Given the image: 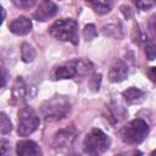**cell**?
I'll use <instances>...</instances> for the list:
<instances>
[{
	"instance_id": "cell-1",
	"label": "cell",
	"mask_w": 156,
	"mask_h": 156,
	"mask_svg": "<svg viewBox=\"0 0 156 156\" xmlns=\"http://www.w3.org/2000/svg\"><path fill=\"white\" fill-rule=\"evenodd\" d=\"M71 110V102L66 96L56 95L43 102L40 107L41 116L46 122H55L65 118Z\"/></svg>"
},
{
	"instance_id": "cell-2",
	"label": "cell",
	"mask_w": 156,
	"mask_h": 156,
	"mask_svg": "<svg viewBox=\"0 0 156 156\" xmlns=\"http://www.w3.org/2000/svg\"><path fill=\"white\" fill-rule=\"evenodd\" d=\"M49 33L57 40L78 44V23L71 18H62L51 24Z\"/></svg>"
},
{
	"instance_id": "cell-3",
	"label": "cell",
	"mask_w": 156,
	"mask_h": 156,
	"mask_svg": "<svg viewBox=\"0 0 156 156\" xmlns=\"http://www.w3.org/2000/svg\"><path fill=\"white\" fill-rule=\"evenodd\" d=\"M93 66L89 61L85 60H72L58 67H56L52 72V79H71L74 77H82L88 74L91 71Z\"/></svg>"
},
{
	"instance_id": "cell-4",
	"label": "cell",
	"mask_w": 156,
	"mask_h": 156,
	"mask_svg": "<svg viewBox=\"0 0 156 156\" xmlns=\"http://www.w3.org/2000/svg\"><path fill=\"white\" fill-rule=\"evenodd\" d=\"M149 134V126L145 121L136 118L127 123L121 130L122 140L128 145L140 144Z\"/></svg>"
},
{
	"instance_id": "cell-5",
	"label": "cell",
	"mask_w": 156,
	"mask_h": 156,
	"mask_svg": "<svg viewBox=\"0 0 156 156\" xmlns=\"http://www.w3.org/2000/svg\"><path fill=\"white\" fill-rule=\"evenodd\" d=\"M111 140L110 138L98 128L91 129L83 140V150L89 155H99L104 154L110 147Z\"/></svg>"
},
{
	"instance_id": "cell-6",
	"label": "cell",
	"mask_w": 156,
	"mask_h": 156,
	"mask_svg": "<svg viewBox=\"0 0 156 156\" xmlns=\"http://www.w3.org/2000/svg\"><path fill=\"white\" fill-rule=\"evenodd\" d=\"M39 123H40L39 116L35 113V111L32 107L24 106L18 111L17 132L21 136H27L32 134L39 127Z\"/></svg>"
},
{
	"instance_id": "cell-7",
	"label": "cell",
	"mask_w": 156,
	"mask_h": 156,
	"mask_svg": "<svg viewBox=\"0 0 156 156\" xmlns=\"http://www.w3.org/2000/svg\"><path fill=\"white\" fill-rule=\"evenodd\" d=\"M76 129L73 127H68L66 129L58 130L52 140V146L55 150H65L72 146L74 139H76Z\"/></svg>"
},
{
	"instance_id": "cell-8",
	"label": "cell",
	"mask_w": 156,
	"mask_h": 156,
	"mask_svg": "<svg viewBox=\"0 0 156 156\" xmlns=\"http://www.w3.org/2000/svg\"><path fill=\"white\" fill-rule=\"evenodd\" d=\"M56 12H57V6L55 2H52L51 0H43L37 7L33 17L39 22H45L51 17H54Z\"/></svg>"
},
{
	"instance_id": "cell-9",
	"label": "cell",
	"mask_w": 156,
	"mask_h": 156,
	"mask_svg": "<svg viewBox=\"0 0 156 156\" xmlns=\"http://www.w3.org/2000/svg\"><path fill=\"white\" fill-rule=\"evenodd\" d=\"M128 76V66L122 60H116L108 71V79L113 83L122 82Z\"/></svg>"
},
{
	"instance_id": "cell-10",
	"label": "cell",
	"mask_w": 156,
	"mask_h": 156,
	"mask_svg": "<svg viewBox=\"0 0 156 156\" xmlns=\"http://www.w3.org/2000/svg\"><path fill=\"white\" fill-rule=\"evenodd\" d=\"M16 152L20 156H40L41 151L37 143L32 140H21L16 145Z\"/></svg>"
},
{
	"instance_id": "cell-11",
	"label": "cell",
	"mask_w": 156,
	"mask_h": 156,
	"mask_svg": "<svg viewBox=\"0 0 156 156\" xmlns=\"http://www.w3.org/2000/svg\"><path fill=\"white\" fill-rule=\"evenodd\" d=\"M10 30L16 35H26L32 29V21L27 17H18L10 23Z\"/></svg>"
},
{
	"instance_id": "cell-12",
	"label": "cell",
	"mask_w": 156,
	"mask_h": 156,
	"mask_svg": "<svg viewBox=\"0 0 156 156\" xmlns=\"http://www.w3.org/2000/svg\"><path fill=\"white\" fill-rule=\"evenodd\" d=\"M27 93H28V89H27V84L26 82L18 77L15 83H13V87H12V90H11V94H12V104H18V102H22L26 96H27Z\"/></svg>"
},
{
	"instance_id": "cell-13",
	"label": "cell",
	"mask_w": 156,
	"mask_h": 156,
	"mask_svg": "<svg viewBox=\"0 0 156 156\" xmlns=\"http://www.w3.org/2000/svg\"><path fill=\"white\" fill-rule=\"evenodd\" d=\"M126 115H127V111L122 106H119L117 104L112 102V104L106 106V118L112 124H116V123L121 122L126 117Z\"/></svg>"
},
{
	"instance_id": "cell-14",
	"label": "cell",
	"mask_w": 156,
	"mask_h": 156,
	"mask_svg": "<svg viewBox=\"0 0 156 156\" xmlns=\"http://www.w3.org/2000/svg\"><path fill=\"white\" fill-rule=\"evenodd\" d=\"M122 96L124 98V100L128 102V104H135V102H140L144 96H145V93L135 87H130L128 89H126L123 93H122Z\"/></svg>"
},
{
	"instance_id": "cell-15",
	"label": "cell",
	"mask_w": 156,
	"mask_h": 156,
	"mask_svg": "<svg viewBox=\"0 0 156 156\" xmlns=\"http://www.w3.org/2000/svg\"><path fill=\"white\" fill-rule=\"evenodd\" d=\"M85 1L99 15H105V13L110 12L111 11V7H112L111 0H85Z\"/></svg>"
},
{
	"instance_id": "cell-16",
	"label": "cell",
	"mask_w": 156,
	"mask_h": 156,
	"mask_svg": "<svg viewBox=\"0 0 156 156\" xmlns=\"http://www.w3.org/2000/svg\"><path fill=\"white\" fill-rule=\"evenodd\" d=\"M21 56H22V60L24 62H32L35 57V51L32 48V45H29L27 43H23L22 49H21Z\"/></svg>"
},
{
	"instance_id": "cell-17",
	"label": "cell",
	"mask_w": 156,
	"mask_h": 156,
	"mask_svg": "<svg viewBox=\"0 0 156 156\" xmlns=\"http://www.w3.org/2000/svg\"><path fill=\"white\" fill-rule=\"evenodd\" d=\"M12 129V124H11V121L7 118V116L1 112L0 113V132L1 134H7L10 133Z\"/></svg>"
},
{
	"instance_id": "cell-18",
	"label": "cell",
	"mask_w": 156,
	"mask_h": 156,
	"mask_svg": "<svg viewBox=\"0 0 156 156\" xmlns=\"http://www.w3.org/2000/svg\"><path fill=\"white\" fill-rule=\"evenodd\" d=\"M134 4L140 10H149L156 6V0H134Z\"/></svg>"
},
{
	"instance_id": "cell-19",
	"label": "cell",
	"mask_w": 156,
	"mask_h": 156,
	"mask_svg": "<svg viewBox=\"0 0 156 156\" xmlns=\"http://www.w3.org/2000/svg\"><path fill=\"white\" fill-rule=\"evenodd\" d=\"M96 34H98V32H96L94 24H88V26H85V28H84V38H85L87 40H93V39L96 37Z\"/></svg>"
},
{
	"instance_id": "cell-20",
	"label": "cell",
	"mask_w": 156,
	"mask_h": 156,
	"mask_svg": "<svg viewBox=\"0 0 156 156\" xmlns=\"http://www.w3.org/2000/svg\"><path fill=\"white\" fill-rule=\"evenodd\" d=\"M12 4L20 9H30L34 6L35 0H11Z\"/></svg>"
},
{
	"instance_id": "cell-21",
	"label": "cell",
	"mask_w": 156,
	"mask_h": 156,
	"mask_svg": "<svg viewBox=\"0 0 156 156\" xmlns=\"http://www.w3.org/2000/svg\"><path fill=\"white\" fill-rule=\"evenodd\" d=\"M145 55H146L147 60H155L156 58V45L147 44L145 46Z\"/></svg>"
},
{
	"instance_id": "cell-22",
	"label": "cell",
	"mask_w": 156,
	"mask_h": 156,
	"mask_svg": "<svg viewBox=\"0 0 156 156\" xmlns=\"http://www.w3.org/2000/svg\"><path fill=\"white\" fill-rule=\"evenodd\" d=\"M100 82H101V76L100 74H94L91 78H90V88L93 91H98L99 90V87H100Z\"/></svg>"
},
{
	"instance_id": "cell-23",
	"label": "cell",
	"mask_w": 156,
	"mask_h": 156,
	"mask_svg": "<svg viewBox=\"0 0 156 156\" xmlns=\"http://www.w3.org/2000/svg\"><path fill=\"white\" fill-rule=\"evenodd\" d=\"M149 29L152 34V37L156 39V16H154L149 22Z\"/></svg>"
},
{
	"instance_id": "cell-24",
	"label": "cell",
	"mask_w": 156,
	"mask_h": 156,
	"mask_svg": "<svg viewBox=\"0 0 156 156\" xmlns=\"http://www.w3.org/2000/svg\"><path fill=\"white\" fill-rule=\"evenodd\" d=\"M147 76L152 82L156 83V67H150L147 71Z\"/></svg>"
},
{
	"instance_id": "cell-25",
	"label": "cell",
	"mask_w": 156,
	"mask_h": 156,
	"mask_svg": "<svg viewBox=\"0 0 156 156\" xmlns=\"http://www.w3.org/2000/svg\"><path fill=\"white\" fill-rule=\"evenodd\" d=\"M5 83H6V72L5 69H2V87H5Z\"/></svg>"
},
{
	"instance_id": "cell-26",
	"label": "cell",
	"mask_w": 156,
	"mask_h": 156,
	"mask_svg": "<svg viewBox=\"0 0 156 156\" xmlns=\"http://www.w3.org/2000/svg\"><path fill=\"white\" fill-rule=\"evenodd\" d=\"M151 155H156V150H155V151H152V152H151Z\"/></svg>"
}]
</instances>
